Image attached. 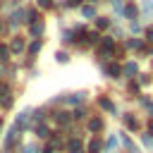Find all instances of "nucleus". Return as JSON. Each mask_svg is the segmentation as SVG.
Instances as JSON below:
<instances>
[{"label": "nucleus", "instance_id": "obj_34", "mask_svg": "<svg viewBox=\"0 0 153 153\" xmlns=\"http://www.w3.org/2000/svg\"><path fill=\"white\" fill-rule=\"evenodd\" d=\"M0 29H2V24H0Z\"/></svg>", "mask_w": 153, "mask_h": 153}, {"label": "nucleus", "instance_id": "obj_5", "mask_svg": "<svg viewBox=\"0 0 153 153\" xmlns=\"http://www.w3.org/2000/svg\"><path fill=\"white\" fill-rule=\"evenodd\" d=\"M22 50H24V41L22 38H14L12 41V53H22Z\"/></svg>", "mask_w": 153, "mask_h": 153}, {"label": "nucleus", "instance_id": "obj_27", "mask_svg": "<svg viewBox=\"0 0 153 153\" xmlns=\"http://www.w3.org/2000/svg\"><path fill=\"white\" fill-rule=\"evenodd\" d=\"M146 38H148V41H153V26H151V29H146Z\"/></svg>", "mask_w": 153, "mask_h": 153}, {"label": "nucleus", "instance_id": "obj_21", "mask_svg": "<svg viewBox=\"0 0 153 153\" xmlns=\"http://www.w3.org/2000/svg\"><path fill=\"white\" fill-rule=\"evenodd\" d=\"M143 10L151 14V12H153V0H146V2H143Z\"/></svg>", "mask_w": 153, "mask_h": 153}, {"label": "nucleus", "instance_id": "obj_2", "mask_svg": "<svg viewBox=\"0 0 153 153\" xmlns=\"http://www.w3.org/2000/svg\"><path fill=\"white\" fill-rule=\"evenodd\" d=\"M98 103H100V108H105V110H110V112H115V103H112L110 98H105V96H100V98H98Z\"/></svg>", "mask_w": 153, "mask_h": 153}, {"label": "nucleus", "instance_id": "obj_6", "mask_svg": "<svg viewBox=\"0 0 153 153\" xmlns=\"http://www.w3.org/2000/svg\"><path fill=\"white\" fill-rule=\"evenodd\" d=\"M65 100H67V103H81V100H84V93H69Z\"/></svg>", "mask_w": 153, "mask_h": 153}, {"label": "nucleus", "instance_id": "obj_28", "mask_svg": "<svg viewBox=\"0 0 153 153\" xmlns=\"http://www.w3.org/2000/svg\"><path fill=\"white\" fill-rule=\"evenodd\" d=\"M26 153H36V146H33V143H29V146H26Z\"/></svg>", "mask_w": 153, "mask_h": 153}, {"label": "nucleus", "instance_id": "obj_19", "mask_svg": "<svg viewBox=\"0 0 153 153\" xmlns=\"http://www.w3.org/2000/svg\"><path fill=\"white\" fill-rule=\"evenodd\" d=\"M36 134H38V136H48V127H43V124H41V127L36 129Z\"/></svg>", "mask_w": 153, "mask_h": 153}, {"label": "nucleus", "instance_id": "obj_12", "mask_svg": "<svg viewBox=\"0 0 153 153\" xmlns=\"http://www.w3.org/2000/svg\"><path fill=\"white\" fill-rule=\"evenodd\" d=\"M55 60H57V62H60V65H65V62H69V55H67V53H62V50H60V53H55Z\"/></svg>", "mask_w": 153, "mask_h": 153}, {"label": "nucleus", "instance_id": "obj_9", "mask_svg": "<svg viewBox=\"0 0 153 153\" xmlns=\"http://www.w3.org/2000/svg\"><path fill=\"white\" fill-rule=\"evenodd\" d=\"M100 151V141L98 139H91V143H88V153H98Z\"/></svg>", "mask_w": 153, "mask_h": 153}, {"label": "nucleus", "instance_id": "obj_25", "mask_svg": "<svg viewBox=\"0 0 153 153\" xmlns=\"http://www.w3.org/2000/svg\"><path fill=\"white\" fill-rule=\"evenodd\" d=\"M0 60H7V48L0 45Z\"/></svg>", "mask_w": 153, "mask_h": 153}, {"label": "nucleus", "instance_id": "obj_14", "mask_svg": "<svg viewBox=\"0 0 153 153\" xmlns=\"http://www.w3.org/2000/svg\"><path fill=\"white\" fill-rule=\"evenodd\" d=\"M43 31V22H33L31 24V33H41Z\"/></svg>", "mask_w": 153, "mask_h": 153}, {"label": "nucleus", "instance_id": "obj_31", "mask_svg": "<svg viewBox=\"0 0 153 153\" xmlns=\"http://www.w3.org/2000/svg\"><path fill=\"white\" fill-rule=\"evenodd\" d=\"M88 2H98V0H88Z\"/></svg>", "mask_w": 153, "mask_h": 153}, {"label": "nucleus", "instance_id": "obj_10", "mask_svg": "<svg viewBox=\"0 0 153 153\" xmlns=\"http://www.w3.org/2000/svg\"><path fill=\"white\" fill-rule=\"evenodd\" d=\"M69 153H84L81 143H79V141H69Z\"/></svg>", "mask_w": 153, "mask_h": 153}, {"label": "nucleus", "instance_id": "obj_15", "mask_svg": "<svg viewBox=\"0 0 153 153\" xmlns=\"http://www.w3.org/2000/svg\"><path fill=\"white\" fill-rule=\"evenodd\" d=\"M14 139H17V129H14V131H10V136H7V141H5V146H7V148H12V143H14Z\"/></svg>", "mask_w": 153, "mask_h": 153}, {"label": "nucleus", "instance_id": "obj_4", "mask_svg": "<svg viewBox=\"0 0 153 153\" xmlns=\"http://www.w3.org/2000/svg\"><path fill=\"white\" fill-rule=\"evenodd\" d=\"M124 124H127L129 129H139V122H136V117H131V115H124Z\"/></svg>", "mask_w": 153, "mask_h": 153}, {"label": "nucleus", "instance_id": "obj_16", "mask_svg": "<svg viewBox=\"0 0 153 153\" xmlns=\"http://www.w3.org/2000/svg\"><path fill=\"white\" fill-rule=\"evenodd\" d=\"M96 26H98V29H108V26H110V22H108L105 17H100V19L96 22Z\"/></svg>", "mask_w": 153, "mask_h": 153}, {"label": "nucleus", "instance_id": "obj_11", "mask_svg": "<svg viewBox=\"0 0 153 153\" xmlns=\"http://www.w3.org/2000/svg\"><path fill=\"white\" fill-rule=\"evenodd\" d=\"M41 45H43V43H41V41H33V43H31V45H29V55H36V53H38V50H41Z\"/></svg>", "mask_w": 153, "mask_h": 153}, {"label": "nucleus", "instance_id": "obj_22", "mask_svg": "<svg viewBox=\"0 0 153 153\" xmlns=\"http://www.w3.org/2000/svg\"><path fill=\"white\" fill-rule=\"evenodd\" d=\"M50 5H53V0H38V7H45V10H48Z\"/></svg>", "mask_w": 153, "mask_h": 153}, {"label": "nucleus", "instance_id": "obj_29", "mask_svg": "<svg viewBox=\"0 0 153 153\" xmlns=\"http://www.w3.org/2000/svg\"><path fill=\"white\" fill-rule=\"evenodd\" d=\"M79 2H81V0H67V5H69V7H76Z\"/></svg>", "mask_w": 153, "mask_h": 153}, {"label": "nucleus", "instance_id": "obj_17", "mask_svg": "<svg viewBox=\"0 0 153 153\" xmlns=\"http://www.w3.org/2000/svg\"><path fill=\"white\" fill-rule=\"evenodd\" d=\"M81 14H84V17H93V14H96V10H93V7H84V10H81Z\"/></svg>", "mask_w": 153, "mask_h": 153}, {"label": "nucleus", "instance_id": "obj_30", "mask_svg": "<svg viewBox=\"0 0 153 153\" xmlns=\"http://www.w3.org/2000/svg\"><path fill=\"white\" fill-rule=\"evenodd\" d=\"M148 127H151V131H153V120H151V124H148Z\"/></svg>", "mask_w": 153, "mask_h": 153}, {"label": "nucleus", "instance_id": "obj_24", "mask_svg": "<svg viewBox=\"0 0 153 153\" xmlns=\"http://www.w3.org/2000/svg\"><path fill=\"white\" fill-rule=\"evenodd\" d=\"M143 146H148V148H151V146H153V139H151V136H148V134H146V136H143Z\"/></svg>", "mask_w": 153, "mask_h": 153}, {"label": "nucleus", "instance_id": "obj_32", "mask_svg": "<svg viewBox=\"0 0 153 153\" xmlns=\"http://www.w3.org/2000/svg\"><path fill=\"white\" fill-rule=\"evenodd\" d=\"M0 127H2V120H0Z\"/></svg>", "mask_w": 153, "mask_h": 153}, {"label": "nucleus", "instance_id": "obj_8", "mask_svg": "<svg viewBox=\"0 0 153 153\" xmlns=\"http://www.w3.org/2000/svg\"><path fill=\"white\" fill-rule=\"evenodd\" d=\"M88 127H91L93 131H98V129H103V120H100V117H93V120L88 122Z\"/></svg>", "mask_w": 153, "mask_h": 153}, {"label": "nucleus", "instance_id": "obj_23", "mask_svg": "<svg viewBox=\"0 0 153 153\" xmlns=\"http://www.w3.org/2000/svg\"><path fill=\"white\" fill-rule=\"evenodd\" d=\"M72 117H74V120H84V110H74Z\"/></svg>", "mask_w": 153, "mask_h": 153}, {"label": "nucleus", "instance_id": "obj_20", "mask_svg": "<svg viewBox=\"0 0 153 153\" xmlns=\"http://www.w3.org/2000/svg\"><path fill=\"white\" fill-rule=\"evenodd\" d=\"M115 146H117V139H115V136H110V139H108V146H105V148L110 151V148H115Z\"/></svg>", "mask_w": 153, "mask_h": 153}, {"label": "nucleus", "instance_id": "obj_33", "mask_svg": "<svg viewBox=\"0 0 153 153\" xmlns=\"http://www.w3.org/2000/svg\"><path fill=\"white\" fill-rule=\"evenodd\" d=\"M151 112H153V105H151Z\"/></svg>", "mask_w": 153, "mask_h": 153}, {"label": "nucleus", "instance_id": "obj_13", "mask_svg": "<svg viewBox=\"0 0 153 153\" xmlns=\"http://www.w3.org/2000/svg\"><path fill=\"white\" fill-rule=\"evenodd\" d=\"M124 14H127L129 19H134V17H136V7H134V5H127V10H124Z\"/></svg>", "mask_w": 153, "mask_h": 153}, {"label": "nucleus", "instance_id": "obj_18", "mask_svg": "<svg viewBox=\"0 0 153 153\" xmlns=\"http://www.w3.org/2000/svg\"><path fill=\"white\" fill-rule=\"evenodd\" d=\"M127 45H129V48H136V50H139V48H141V41H136V38H131V41H129Z\"/></svg>", "mask_w": 153, "mask_h": 153}, {"label": "nucleus", "instance_id": "obj_26", "mask_svg": "<svg viewBox=\"0 0 153 153\" xmlns=\"http://www.w3.org/2000/svg\"><path fill=\"white\" fill-rule=\"evenodd\" d=\"M112 7H115L117 12H122V2H120V0H115V2H112Z\"/></svg>", "mask_w": 153, "mask_h": 153}, {"label": "nucleus", "instance_id": "obj_3", "mask_svg": "<svg viewBox=\"0 0 153 153\" xmlns=\"http://www.w3.org/2000/svg\"><path fill=\"white\" fill-rule=\"evenodd\" d=\"M136 74V62H127L124 65V76H134Z\"/></svg>", "mask_w": 153, "mask_h": 153}, {"label": "nucleus", "instance_id": "obj_7", "mask_svg": "<svg viewBox=\"0 0 153 153\" xmlns=\"http://www.w3.org/2000/svg\"><path fill=\"white\" fill-rule=\"evenodd\" d=\"M55 120H57V124H62V127H65V124H69V115H67V112H57V115H55Z\"/></svg>", "mask_w": 153, "mask_h": 153}, {"label": "nucleus", "instance_id": "obj_1", "mask_svg": "<svg viewBox=\"0 0 153 153\" xmlns=\"http://www.w3.org/2000/svg\"><path fill=\"white\" fill-rule=\"evenodd\" d=\"M105 74H108L110 79H115V76L120 74V67H117L115 62H110V65H105Z\"/></svg>", "mask_w": 153, "mask_h": 153}]
</instances>
